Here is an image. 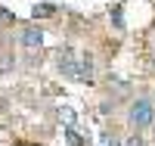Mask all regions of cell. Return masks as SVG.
I'll use <instances>...</instances> for the list:
<instances>
[{"instance_id": "cell-5", "label": "cell", "mask_w": 155, "mask_h": 146, "mask_svg": "<svg viewBox=\"0 0 155 146\" xmlns=\"http://www.w3.org/2000/svg\"><path fill=\"white\" fill-rule=\"evenodd\" d=\"M31 16H34V19H44V16H56V6H53V3H34V6H31Z\"/></svg>"}, {"instance_id": "cell-9", "label": "cell", "mask_w": 155, "mask_h": 146, "mask_svg": "<svg viewBox=\"0 0 155 146\" xmlns=\"http://www.w3.org/2000/svg\"><path fill=\"white\" fill-rule=\"evenodd\" d=\"M16 22V16H12V12H6L3 6H0V25H12Z\"/></svg>"}, {"instance_id": "cell-6", "label": "cell", "mask_w": 155, "mask_h": 146, "mask_svg": "<svg viewBox=\"0 0 155 146\" xmlns=\"http://www.w3.org/2000/svg\"><path fill=\"white\" fill-rule=\"evenodd\" d=\"M65 140H68L71 146H84V140L78 137V131H74V124H71V127H65Z\"/></svg>"}, {"instance_id": "cell-3", "label": "cell", "mask_w": 155, "mask_h": 146, "mask_svg": "<svg viewBox=\"0 0 155 146\" xmlns=\"http://www.w3.org/2000/svg\"><path fill=\"white\" fill-rule=\"evenodd\" d=\"M78 81H93V53H81L78 56Z\"/></svg>"}, {"instance_id": "cell-8", "label": "cell", "mask_w": 155, "mask_h": 146, "mask_svg": "<svg viewBox=\"0 0 155 146\" xmlns=\"http://www.w3.org/2000/svg\"><path fill=\"white\" fill-rule=\"evenodd\" d=\"M112 19H115V28H124V12H121V6H115Z\"/></svg>"}, {"instance_id": "cell-2", "label": "cell", "mask_w": 155, "mask_h": 146, "mask_svg": "<svg viewBox=\"0 0 155 146\" xmlns=\"http://www.w3.org/2000/svg\"><path fill=\"white\" fill-rule=\"evenodd\" d=\"M56 65H59L62 78H71V81H78V53H74L71 47H62V50H59Z\"/></svg>"}, {"instance_id": "cell-4", "label": "cell", "mask_w": 155, "mask_h": 146, "mask_svg": "<svg viewBox=\"0 0 155 146\" xmlns=\"http://www.w3.org/2000/svg\"><path fill=\"white\" fill-rule=\"evenodd\" d=\"M22 44L25 47H41L44 44V31L41 28H25L22 31Z\"/></svg>"}, {"instance_id": "cell-1", "label": "cell", "mask_w": 155, "mask_h": 146, "mask_svg": "<svg viewBox=\"0 0 155 146\" xmlns=\"http://www.w3.org/2000/svg\"><path fill=\"white\" fill-rule=\"evenodd\" d=\"M127 118H130V124L140 131V127H149L155 121V109H152V103L149 100H137L130 106V112H127Z\"/></svg>"}, {"instance_id": "cell-7", "label": "cell", "mask_w": 155, "mask_h": 146, "mask_svg": "<svg viewBox=\"0 0 155 146\" xmlns=\"http://www.w3.org/2000/svg\"><path fill=\"white\" fill-rule=\"evenodd\" d=\"M102 146H121V140L115 137V134H109V131H106V134H102Z\"/></svg>"}, {"instance_id": "cell-10", "label": "cell", "mask_w": 155, "mask_h": 146, "mask_svg": "<svg viewBox=\"0 0 155 146\" xmlns=\"http://www.w3.org/2000/svg\"><path fill=\"white\" fill-rule=\"evenodd\" d=\"M121 146H143V140H140V137H134V140H127V143H121Z\"/></svg>"}]
</instances>
